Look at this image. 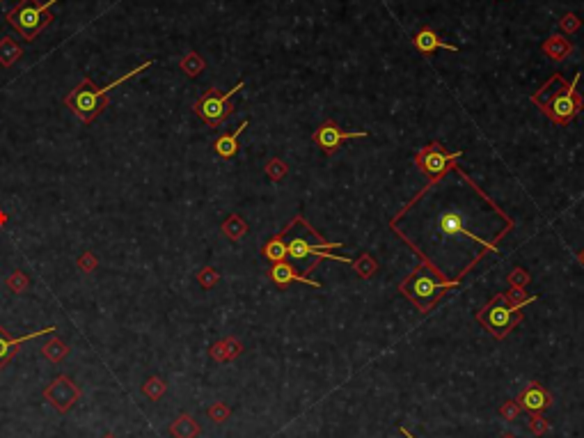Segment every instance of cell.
Masks as SVG:
<instances>
[{
  "instance_id": "16",
  "label": "cell",
  "mask_w": 584,
  "mask_h": 438,
  "mask_svg": "<svg viewBox=\"0 0 584 438\" xmlns=\"http://www.w3.org/2000/svg\"><path fill=\"white\" fill-rule=\"evenodd\" d=\"M248 124H250L248 120L241 122L239 129L232 131V134H223L216 143H213V150H216L220 159H232V156H236V152H239V136L248 129Z\"/></svg>"
},
{
  "instance_id": "10",
  "label": "cell",
  "mask_w": 584,
  "mask_h": 438,
  "mask_svg": "<svg viewBox=\"0 0 584 438\" xmlns=\"http://www.w3.org/2000/svg\"><path fill=\"white\" fill-rule=\"evenodd\" d=\"M81 395H83L81 388H78L69 377H65V374L58 379H53L49 386L44 388V400L58 413H67L74 409L78 400H81Z\"/></svg>"
},
{
  "instance_id": "25",
  "label": "cell",
  "mask_w": 584,
  "mask_h": 438,
  "mask_svg": "<svg viewBox=\"0 0 584 438\" xmlns=\"http://www.w3.org/2000/svg\"><path fill=\"white\" fill-rule=\"evenodd\" d=\"M351 267L355 269V273H358L360 278H365V280H369L372 276H376V271H378V262L374 260L372 255L369 253H362L358 260H355Z\"/></svg>"
},
{
  "instance_id": "8",
  "label": "cell",
  "mask_w": 584,
  "mask_h": 438,
  "mask_svg": "<svg viewBox=\"0 0 584 438\" xmlns=\"http://www.w3.org/2000/svg\"><path fill=\"white\" fill-rule=\"evenodd\" d=\"M243 85H246V83L239 81L230 92H220L218 88H209L193 104V113L200 117V120L207 124V127H211V129L220 127V124H223L227 117L234 113L232 97L236 95V92L243 90Z\"/></svg>"
},
{
  "instance_id": "18",
  "label": "cell",
  "mask_w": 584,
  "mask_h": 438,
  "mask_svg": "<svg viewBox=\"0 0 584 438\" xmlns=\"http://www.w3.org/2000/svg\"><path fill=\"white\" fill-rule=\"evenodd\" d=\"M170 434L175 438H197L202 434V429H200V425H197V420L193 416L181 413V416L170 425Z\"/></svg>"
},
{
  "instance_id": "21",
  "label": "cell",
  "mask_w": 584,
  "mask_h": 438,
  "mask_svg": "<svg viewBox=\"0 0 584 438\" xmlns=\"http://www.w3.org/2000/svg\"><path fill=\"white\" fill-rule=\"evenodd\" d=\"M502 296H504V301H507L511 308H516V310H525L527 305L539 299L536 294H527L523 287H511L509 292H504Z\"/></svg>"
},
{
  "instance_id": "30",
  "label": "cell",
  "mask_w": 584,
  "mask_h": 438,
  "mask_svg": "<svg viewBox=\"0 0 584 438\" xmlns=\"http://www.w3.org/2000/svg\"><path fill=\"white\" fill-rule=\"evenodd\" d=\"M28 285H30V283H28L26 273H21V271H14L12 276H10V280H7V287H10L12 292H17V294L26 292Z\"/></svg>"
},
{
  "instance_id": "9",
  "label": "cell",
  "mask_w": 584,
  "mask_h": 438,
  "mask_svg": "<svg viewBox=\"0 0 584 438\" xmlns=\"http://www.w3.org/2000/svg\"><path fill=\"white\" fill-rule=\"evenodd\" d=\"M459 159H463V152H447L438 140H433L415 154V166L429 177V182H436V179L447 175Z\"/></svg>"
},
{
  "instance_id": "13",
  "label": "cell",
  "mask_w": 584,
  "mask_h": 438,
  "mask_svg": "<svg viewBox=\"0 0 584 438\" xmlns=\"http://www.w3.org/2000/svg\"><path fill=\"white\" fill-rule=\"evenodd\" d=\"M55 331H58V328L49 326V328H42V331H33V333L23 335V338H10L7 328L0 326V370H3V367L12 361L14 354H17V351H19L26 342L35 340V338H42V335H51V333H55Z\"/></svg>"
},
{
  "instance_id": "7",
  "label": "cell",
  "mask_w": 584,
  "mask_h": 438,
  "mask_svg": "<svg viewBox=\"0 0 584 438\" xmlns=\"http://www.w3.org/2000/svg\"><path fill=\"white\" fill-rule=\"evenodd\" d=\"M523 310H516L504 301L502 294H495L484 308L477 312V322L493 335L495 340H504L514 328L523 322Z\"/></svg>"
},
{
  "instance_id": "27",
  "label": "cell",
  "mask_w": 584,
  "mask_h": 438,
  "mask_svg": "<svg viewBox=\"0 0 584 438\" xmlns=\"http://www.w3.org/2000/svg\"><path fill=\"white\" fill-rule=\"evenodd\" d=\"M165 390H168V386H165V381H161L159 377L147 379L145 386H142V393H145L149 400H154V402L161 400V397L165 395Z\"/></svg>"
},
{
  "instance_id": "12",
  "label": "cell",
  "mask_w": 584,
  "mask_h": 438,
  "mask_svg": "<svg viewBox=\"0 0 584 438\" xmlns=\"http://www.w3.org/2000/svg\"><path fill=\"white\" fill-rule=\"evenodd\" d=\"M518 406L523 411H527L530 416H543V411H548L552 406V395L546 386H541L539 381H532L520 390L518 395Z\"/></svg>"
},
{
  "instance_id": "39",
  "label": "cell",
  "mask_w": 584,
  "mask_h": 438,
  "mask_svg": "<svg viewBox=\"0 0 584 438\" xmlns=\"http://www.w3.org/2000/svg\"><path fill=\"white\" fill-rule=\"evenodd\" d=\"M0 225H5V214H0Z\"/></svg>"
},
{
  "instance_id": "6",
  "label": "cell",
  "mask_w": 584,
  "mask_h": 438,
  "mask_svg": "<svg viewBox=\"0 0 584 438\" xmlns=\"http://www.w3.org/2000/svg\"><path fill=\"white\" fill-rule=\"evenodd\" d=\"M58 3L60 0H46V3L19 0V5L12 7V10L5 14V19L23 39H26V42H35L37 35H42L44 30L51 26L53 14L49 10Z\"/></svg>"
},
{
  "instance_id": "29",
  "label": "cell",
  "mask_w": 584,
  "mask_h": 438,
  "mask_svg": "<svg viewBox=\"0 0 584 438\" xmlns=\"http://www.w3.org/2000/svg\"><path fill=\"white\" fill-rule=\"evenodd\" d=\"M289 172V166L282 159H271L266 163V175L273 179V182H280V179Z\"/></svg>"
},
{
  "instance_id": "37",
  "label": "cell",
  "mask_w": 584,
  "mask_h": 438,
  "mask_svg": "<svg viewBox=\"0 0 584 438\" xmlns=\"http://www.w3.org/2000/svg\"><path fill=\"white\" fill-rule=\"evenodd\" d=\"M399 432H401V434H404L406 438H415L413 434H410V432H408V429H406V427H399Z\"/></svg>"
},
{
  "instance_id": "34",
  "label": "cell",
  "mask_w": 584,
  "mask_h": 438,
  "mask_svg": "<svg viewBox=\"0 0 584 438\" xmlns=\"http://www.w3.org/2000/svg\"><path fill=\"white\" fill-rule=\"evenodd\" d=\"M530 429H532V434L534 436H543V434H548L550 432V422L543 418V416H532L530 420Z\"/></svg>"
},
{
  "instance_id": "15",
  "label": "cell",
  "mask_w": 584,
  "mask_h": 438,
  "mask_svg": "<svg viewBox=\"0 0 584 438\" xmlns=\"http://www.w3.org/2000/svg\"><path fill=\"white\" fill-rule=\"evenodd\" d=\"M413 46H415L417 51L422 53V56H433V53H436L438 49H445V51L459 53V46L443 42V39L438 37L436 30H431V28H422V30H417L415 37H413Z\"/></svg>"
},
{
  "instance_id": "14",
  "label": "cell",
  "mask_w": 584,
  "mask_h": 438,
  "mask_svg": "<svg viewBox=\"0 0 584 438\" xmlns=\"http://www.w3.org/2000/svg\"><path fill=\"white\" fill-rule=\"evenodd\" d=\"M268 278H271L278 287H287L291 283H303V285H310V287H317V289L321 287V283L303 276V271H298L294 264H289V262L271 264V269H268Z\"/></svg>"
},
{
  "instance_id": "17",
  "label": "cell",
  "mask_w": 584,
  "mask_h": 438,
  "mask_svg": "<svg viewBox=\"0 0 584 438\" xmlns=\"http://www.w3.org/2000/svg\"><path fill=\"white\" fill-rule=\"evenodd\" d=\"M241 351H243V344L239 340L225 338V340L213 344V347L209 349V354L216 363H227V361H234L236 356H241Z\"/></svg>"
},
{
  "instance_id": "19",
  "label": "cell",
  "mask_w": 584,
  "mask_h": 438,
  "mask_svg": "<svg viewBox=\"0 0 584 438\" xmlns=\"http://www.w3.org/2000/svg\"><path fill=\"white\" fill-rule=\"evenodd\" d=\"M262 255L266 257L271 264H278V262H289V255H287V244H284V239L280 234H275L273 239L266 241V246L262 248Z\"/></svg>"
},
{
  "instance_id": "33",
  "label": "cell",
  "mask_w": 584,
  "mask_h": 438,
  "mask_svg": "<svg viewBox=\"0 0 584 438\" xmlns=\"http://www.w3.org/2000/svg\"><path fill=\"white\" fill-rule=\"evenodd\" d=\"M530 280H532L530 273H527L525 269H514L509 273V285L511 287H523L525 289V285L530 283Z\"/></svg>"
},
{
  "instance_id": "36",
  "label": "cell",
  "mask_w": 584,
  "mask_h": 438,
  "mask_svg": "<svg viewBox=\"0 0 584 438\" xmlns=\"http://www.w3.org/2000/svg\"><path fill=\"white\" fill-rule=\"evenodd\" d=\"M562 28L566 30V33H573V30L580 28V19L575 17V14H566L564 21H562Z\"/></svg>"
},
{
  "instance_id": "40",
  "label": "cell",
  "mask_w": 584,
  "mask_h": 438,
  "mask_svg": "<svg viewBox=\"0 0 584 438\" xmlns=\"http://www.w3.org/2000/svg\"><path fill=\"white\" fill-rule=\"evenodd\" d=\"M502 438H516V436H514V434H504Z\"/></svg>"
},
{
  "instance_id": "11",
  "label": "cell",
  "mask_w": 584,
  "mask_h": 438,
  "mask_svg": "<svg viewBox=\"0 0 584 438\" xmlns=\"http://www.w3.org/2000/svg\"><path fill=\"white\" fill-rule=\"evenodd\" d=\"M369 134L367 131H344V129H339V124L333 122V120H326L321 124V127L314 131V145L321 147V152L323 154H335L339 147H342L346 140H353V138H367Z\"/></svg>"
},
{
  "instance_id": "41",
  "label": "cell",
  "mask_w": 584,
  "mask_h": 438,
  "mask_svg": "<svg viewBox=\"0 0 584 438\" xmlns=\"http://www.w3.org/2000/svg\"><path fill=\"white\" fill-rule=\"evenodd\" d=\"M104 438H117V436H115V434H106Z\"/></svg>"
},
{
  "instance_id": "23",
  "label": "cell",
  "mask_w": 584,
  "mask_h": 438,
  "mask_svg": "<svg viewBox=\"0 0 584 438\" xmlns=\"http://www.w3.org/2000/svg\"><path fill=\"white\" fill-rule=\"evenodd\" d=\"M223 232H225V237H230L232 241H239V239H243L248 234V223L243 221L239 214H232L223 223Z\"/></svg>"
},
{
  "instance_id": "38",
  "label": "cell",
  "mask_w": 584,
  "mask_h": 438,
  "mask_svg": "<svg viewBox=\"0 0 584 438\" xmlns=\"http://www.w3.org/2000/svg\"><path fill=\"white\" fill-rule=\"evenodd\" d=\"M578 260H580V264H582V267H584V248H582L580 253H578Z\"/></svg>"
},
{
  "instance_id": "28",
  "label": "cell",
  "mask_w": 584,
  "mask_h": 438,
  "mask_svg": "<svg viewBox=\"0 0 584 438\" xmlns=\"http://www.w3.org/2000/svg\"><path fill=\"white\" fill-rule=\"evenodd\" d=\"M209 418H211V422H216V425H223V422H227L230 420V416H232V409L230 406H227L225 402H216V404H211L209 406Z\"/></svg>"
},
{
  "instance_id": "5",
  "label": "cell",
  "mask_w": 584,
  "mask_h": 438,
  "mask_svg": "<svg viewBox=\"0 0 584 438\" xmlns=\"http://www.w3.org/2000/svg\"><path fill=\"white\" fill-rule=\"evenodd\" d=\"M459 285L461 283H456V280H443L431 267L420 264V267H415L399 283V294H404V299L413 303L420 315H426V312L436 308L438 301L443 299L449 289Z\"/></svg>"
},
{
  "instance_id": "35",
  "label": "cell",
  "mask_w": 584,
  "mask_h": 438,
  "mask_svg": "<svg viewBox=\"0 0 584 438\" xmlns=\"http://www.w3.org/2000/svg\"><path fill=\"white\" fill-rule=\"evenodd\" d=\"M78 267H81V271L90 273L92 269H97V257H94L92 253L81 255V260H78Z\"/></svg>"
},
{
  "instance_id": "4",
  "label": "cell",
  "mask_w": 584,
  "mask_h": 438,
  "mask_svg": "<svg viewBox=\"0 0 584 438\" xmlns=\"http://www.w3.org/2000/svg\"><path fill=\"white\" fill-rule=\"evenodd\" d=\"M149 67H152V60L142 62V65H138V67H133L129 74H122L120 78H115L113 83L104 85V88H99V85L94 83L92 78L85 76L83 81L78 83L76 88L71 90L69 95L65 97V104H67L69 111L74 113L83 124H92V122L97 120V117L108 108V104H110V92H113V90L117 88V85L126 83L129 78L138 76L140 72H145V69H149Z\"/></svg>"
},
{
  "instance_id": "3",
  "label": "cell",
  "mask_w": 584,
  "mask_h": 438,
  "mask_svg": "<svg viewBox=\"0 0 584 438\" xmlns=\"http://www.w3.org/2000/svg\"><path fill=\"white\" fill-rule=\"evenodd\" d=\"M280 237L284 239V244H287L289 260L303 262V260H307V257H314V262H312V267H310V273L317 269L323 260L353 264L349 257H339L335 253H330V250H335V248H344L342 241H326L317 230L312 228L310 223L305 221L303 216H296L294 221H291L287 228L280 232Z\"/></svg>"
},
{
  "instance_id": "31",
  "label": "cell",
  "mask_w": 584,
  "mask_h": 438,
  "mask_svg": "<svg viewBox=\"0 0 584 438\" xmlns=\"http://www.w3.org/2000/svg\"><path fill=\"white\" fill-rule=\"evenodd\" d=\"M197 280H200V285H202V287L211 289V287L216 285L218 280H220V276H218V271L213 269V267H204L200 273H197Z\"/></svg>"
},
{
  "instance_id": "1",
  "label": "cell",
  "mask_w": 584,
  "mask_h": 438,
  "mask_svg": "<svg viewBox=\"0 0 584 438\" xmlns=\"http://www.w3.org/2000/svg\"><path fill=\"white\" fill-rule=\"evenodd\" d=\"M390 230L443 280L461 283L488 253H497L514 218L456 161L392 218Z\"/></svg>"
},
{
  "instance_id": "24",
  "label": "cell",
  "mask_w": 584,
  "mask_h": 438,
  "mask_svg": "<svg viewBox=\"0 0 584 438\" xmlns=\"http://www.w3.org/2000/svg\"><path fill=\"white\" fill-rule=\"evenodd\" d=\"M42 354L49 358L51 363H62L67 358V354H69V347L60 338H51L42 347Z\"/></svg>"
},
{
  "instance_id": "2",
  "label": "cell",
  "mask_w": 584,
  "mask_h": 438,
  "mask_svg": "<svg viewBox=\"0 0 584 438\" xmlns=\"http://www.w3.org/2000/svg\"><path fill=\"white\" fill-rule=\"evenodd\" d=\"M582 74H575L571 83L562 74H552L548 83L532 95V104L559 127H568L584 111V99L578 92Z\"/></svg>"
},
{
  "instance_id": "26",
  "label": "cell",
  "mask_w": 584,
  "mask_h": 438,
  "mask_svg": "<svg viewBox=\"0 0 584 438\" xmlns=\"http://www.w3.org/2000/svg\"><path fill=\"white\" fill-rule=\"evenodd\" d=\"M202 69H204V60L197 56L195 51H191L184 60H181V72H184L186 76L195 78L197 74H202Z\"/></svg>"
},
{
  "instance_id": "32",
  "label": "cell",
  "mask_w": 584,
  "mask_h": 438,
  "mask_svg": "<svg viewBox=\"0 0 584 438\" xmlns=\"http://www.w3.org/2000/svg\"><path fill=\"white\" fill-rule=\"evenodd\" d=\"M520 413H523V409H520L516 400H509V402H504V404L500 406V416H502L504 420H509V422H514V420L520 416Z\"/></svg>"
},
{
  "instance_id": "22",
  "label": "cell",
  "mask_w": 584,
  "mask_h": 438,
  "mask_svg": "<svg viewBox=\"0 0 584 438\" xmlns=\"http://www.w3.org/2000/svg\"><path fill=\"white\" fill-rule=\"evenodd\" d=\"M571 49H573V46L568 44L564 37H559V35H552L548 42L543 44V51H546L552 60H564L568 53H571Z\"/></svg>"
},
{
  "instance_id": "20",
  "label": "cell",
  "mask_w": 584,
  "mask_h": 438,
  "mask_svg": "<svg viewBox=\"0 0 584 438\" xmlns=\"http://www.w3.org/2000/svg\"><path fill=\"white\" fill-rule=\"evenodd\" d=\"M21 56H23V49L17 42H14L12 37H3V39H0V65H3V67H12Z\"/></svg>"
}]
</instances>
